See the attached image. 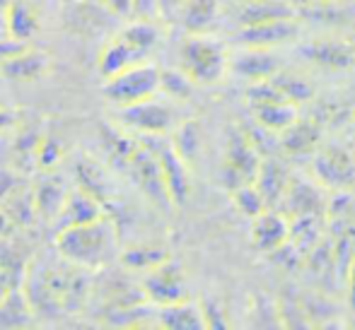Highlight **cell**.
Here are the masks:
<instances>
[{
  "mask_svg": "<svg viewBox=\"0 0 355 330\" xmlns=\"http://www.w3.org/2000/svg\"><path fill=\"white\" fill-rule=\"evenodd\" d=\"M104 214H107V208H104L92 193L83 191V188L78 186L75 191H71V196H68L61 214H58V219L53 222V229L61 232V229H68V227L94 222V219L104 217Z\"/></svg>",
  "mask_w": 355,
  "mask_h": 330,
  "instance_id": "obj_17",
  "label": "cell"
},
{
  "mask_svg": "<svg viewBox=\"0 0 355 330\" xmlns=\"http://www.w3.org/2000/svg\"><path fill=\"white\" fill-rule=\"evenodd\" d=\"M143 292L145 299L155 306H169L187 299V277L179 263L172 258L159 263L157 268L148 270L143 279Z\"/></svg>",
  "mask_w": 355,
  "mask_h": 330,
  "instance_id": "obj_11",
  "label": "cell"
},
{
  "mask_svg": "<svg viewBox=\"0 0 355 330\" xmlns=\"http://www.w3.org/2000/svg\"><path fill=\"white\" fill-rule=\"evenodd\" d=\"M133 17L136 19H157L159 0H133Z\"/></svg>",
  "mask_w": 355,
  "mask_h": 330,
  "instance_id": "obj_38",
  "label": "cell"
},
{
  "mask_svg": "<svg viewBox=\"0 0 355 330\" xmlns=\"http://www.w3.org/2000/svg\"><path fill=\"white\" fill-rule=\"evenodd\" d=\"M191 84L193 80L189 77L184 70H162L159 77V92H164L174 102H184L191 97Z\"/></svg>",
  "mask_w": 355,
  "mask_h": 330,
  "instance_id": "obj_35",
  "label": "cell"
},
{
  "mask_svg": "<svg viewBox=\"0 0 355 330\" xmlns=\"http://www.w3.org/2000/svg\"><path fill=\"white\" fill-rule=\"evenodd\" d=\"M53 244L63 261L85 270H99L116 253V227H114L112 217L104 214L94 222L56 232Z\"/></svg>",
  "mask_w": 355,
  "mask_h": 330,
  "instance_id": "obj_2",
  "label": "cell"
},
{
  "mask_svg": "<svg viewBox=\"0 0 355 330\" xmlns=\"http://www.w3.org/2000/svg\"><path fill=\"white\" fill-rule=\"evenodd\" d=\"M273 84L283 92V97L293 104H300V102H309L314 97V89L302 75H295V73H288V70H281V73L273 75Z\"/></svg>",
  "mask_w": 355,
  "mask_h": 330,
  "instance_id": "obj_33",
  "label": "cell"
},
{
  "mask_svg": "<svg viewBox=\"0 0 355 330\" xmlns=\"http://www.w3.org/2000/svg\"><path fill=\"white\" fill-rule=\"evenodd\" d=\"M182 70L198 84H215L230 70V56L225 46L206 34H189L182 44Z\"/></svg>",
  "mask_w": 355,
  "mask_h": 330,
  "instance_id": "obj_4",
  "label": "cell"
},
{
  "mask_svg": "<svg viewBox=\"0 0 355 330\" xmlns=\"http://www.w3.org/2000/svg\"><path fill=\"white\" fill-rule=\"evenodd\" d=\"M230 70L249 82H261L271 80L276 73H281V58L276 56L273 48H249L239 51L234 58H230Z\"/></svg>",
  "mask_w": 355,
  "mask_h": 330,
  "instance_id": "obj_14",
  "label": "cell"
},
{
  "mask_svg": "<svg viewBox=\"0 0 355 330\" xmlns=\"http://www.w3.org/2000/svg\"><path fill=\"white\" fill-rule=\"evenodd\" d=\"M119 261L126 270H136V273H148V270L157 268L159 263L169 261L167 248L159 246H150V244H138V246H131L119 256Z\"/></svg>",
  "mask_w": 355,
  "mask_h": 330,
  "instance_id": "obj_30",
  "label": "cell"
},
{
  "mask_svg": "<svg viewBox=\"0 0 355 330\" xmlns=\"http://www.w3.org/2000/svg\"><path fill=\"white\" fill-rule=\"evenodd\" d=\"M232 198H234V205L237 210L244 214V217H259L263 210H268V203L266 198L261 196V191L257 188V183H247V186L237 188L232 191Z\"/></svg>",
  "mask_w": 355,
  "mask_h": 330,
  "instance_id": "obj_34",
  "label": "cell"
},
{
  "mask_svg": "<svg viewBox=\"0 0 355 330\" xmlns=\"http://www.w3.org/2000/svg\"><path fill=\"white\" fill-rule=\"evenodd\" d=\"M138 145L141 143H136V138H131V135L126 133V128L102 126V147L114 167L126 172L128 162H131V157L136 154Z\"/></svg>",
  "mask_w": 355,
  "mask_h": 330,
  "instance_id": "obj_26",
  "label": "cell"
},
{
  "mask_svg": "<svg viewBox=\"0 0 355 330\" xmlns=\"http://www.w3.org/2000/svg\"><path fill=\"white\" fill-rule=\"evenodd\" d=\"M27 48V44L24 42H17V39L8 37V39H0V63L8 61L10 56H15V53L24 51Z\"/></svg>",
  "mask_w": 355,
  "mask_h": 330,
  "instance_id": "obj_39",
  "label": "cell"
},
{
  "mask_svg": "<svg viewBox=\"0 0 355 330\" xmlns=\"http://www.w3.org/2000/svg\"><path fill=\"white\" fill-rule=\"evenodd\" d=\"M172 145L189 164L201 152V128L196 121H184L172 131Z\"/></svg>",
  "mask_w": 355,
  "mask_h": 330,
  "instance_id": "obj_32",
  "label": "cell"
},
{
  "mask_svg": "<svg viewBox=\"0 0 355 330\" xmlns=\"http://www.w3.org/2000/svg\"><path fill=\"white\" fill-rule=\"evenodd\" d=\"M116 121L126 131H136L143 138H157V135H169L179 126L177 113L169 104L157 102V99H145V102L131 104V107L116 109Z\"/></svg>",
  "mask_w": 355,
  "mask_h": 330,
  "instance_id": "obj_7",
  "label": "cell"
},
{
  "mask_svg": "<svg viewBox=\"0 0 355 330\" xmlns=\"http://www.w3.org/2000/svg\"><path fill=\"white\" fill-rule=\"evenodd\" d=\"M290 241V219L288 214L276 212L273 208L263 210L259 217H254L252 224V246L257 251L273 256L278 248H283Z\"/></svg>",
  "mask_w": 355,
  "mask_h": 330,
  "instance_id": "obj_13",
  "label": "cell"
},
{
  "mask_svg": "<svg viewBox=\"0 0 355 330\" xmlns=\"http://www.w3.org/2000/svg\"><path fill=\"white\" fill-rule=\"evenodd\" d=\"M46 174V172H44ZM34 208H37V217H42L44 222L53 224L61 214L63 205H66L71 188L66 186L61 176H42L34 183Z\"/></svg>",
  "mask_w": 355,
  "mask_h": 330,
  "instance_id": "obj_18",
  "label": "cell"
},
{
  "mask_svg": "<svg viewBox=\"0 0 355 330\" xmlns=\"http://www.w3.org/2000/svg\"><path fill=\"white\" fill-rule=\"evenodd\" d=\"M10 37V29H8V15L5 10H0V39H8Z\"/></svg>",
  "mask_w": 355,
  "mask_h": 330,
  "instance_id": "obj_46",
  "label": "cell"
},
{
  "mask_svg": "<svg viewBox=\"0 0 355 330\" xmlns=\"http://www.w3.org/2000/svg\"><path fill=\"white\" fill-rule=\"evenodd\" d=\"M51 66L53 61L49 53L37 51V48H24L0 63V77L12 80V82H37V80L46 77Z\"/></svg>",
  "mask_w": 355,
  "mask_h": 330,
  "instance_id": "obj_15",
  "label": "cell"
},
{
  "mask_svg": "<svg viewBox=\"0 0 355 330\" xmlns=\"http://www.w3.org/2000/svg\"><path fill=\"white\" fill-rule=\"evenodd\" d=\"M314 181L331 191H348L355 183V154L341 145L319 149L312 162Z\"/></svg>",
  "mask_w": 355,
  "mask_h": 330,
  "instance_id": "obj_10",
  "label": "cell"
},
{
  "mask_svg": "<svg viewBox=\"0 0 355 330\" xmlns=\"http://www.w3.org/2000/svg\"><path fill=\"white\" fill-rule=\"evenodd\" d=\"M317 183V181H314ZM312 181H304V178H293L285 191L283 205H285V212L290 217H307V214H319L324 217L327 214V200L322 198V193L317 191Z\"/></svg>",
  "mask_w": 355,
  "mask_h": 330,
  "instance_id": "obj_19",
  "label": "cell"
},
{
  "mask_svg": "<svg viewBox=\"0 0 355 330\" xmlns=\"http://www.w3.org/2000/svg\"><path fill=\"white\" fill-rule=\"evenodd\" d=\"M8 15V29L10 37L17 39V42L27 44L34 34L39 32V17L32 8H29L27 0H10V5L5 8Z\"/></svg>",
  "mask_w": 355,
  "mask_h": 330,
  "instance_id": "obj_28",
  "label": "cell"
},
{
  "mask_svg": "<svg viewBox=\"0 0 355 330\" xmlns=\"http://www.w3.org/2000/svg\"><path fill=\"white\" fill-rule=\"evenodd\" d=\"M300 17L297 5L288 3V0H244L242 10H239V24L249 27V24H261V22H276V19H290Z\"/></svg>",
  "mask_w": 355,
  "mask_h": 330,
  "instance_id": "obj_20",
  "label": "cell"
},
{
  "mask_svg": "<svg viewBox=\"0 0 355 330\" xmlns=\"http://www.w3.org/2000/svg\"><path fill=\"white\" fill-rule=\"evenodd\" d=\"M34 306L29 304L22 284L12 287L0 299V328H27L34 326Z\"/></svg>",
  "mask_w": 355,
  "mask_h": 330,
  "instance_id": "obj_22",
  "label": "cell"
},
{
  "mask_svg": "<svg viewBox=\"0 0 355 330\" xmlns=\"http://www.w3.org/2000/svg\"><path fill=\"white\" fill-rule=\"evenodd\" d=\"M61 154L63 152H61V145H58V140L44 135L42 145H39V152H37V169H39V172H51V169L61 162Z\"/></svg>",
  "mask_w": 355,
  "mask_h": 330,
  "instance_id": "obj_36",
  "label": "cell"
},
{
  "mask_svg": "<svg viewBox=\"0 0 355 330\" xmlns=\"http://www.w3.org/2000/svg\"><path fill=\"white\" fill-rule=\"evenodd\" d=\"M319 138H322V128L312 118H297L293 126H288L281 133V147L288 154H309L314 152Z\"/></svg>",
  "mask_w": 355,
  "mask_h": 330,
  "instance_id": "obj_24",
  "label": "cell"
},
{
  "mask_svg": "<svg viewBox=\"0 0 355 330\" xmlns=\"http://www.w3.org/2000/svg\"><path fill=\"white\" fill-rule=\"evenodd\" d=\"M157 326L169 330H206V318H203L201 304H193L189 299L169 306H159Z\"/></svg>",
  "mask_w": 355,
  "mask_h": 330,
  "instance_id": "obj_21",
  "label": "cell"
},
{
  "mask_svg": "<svg viewBox=\"0 0 355 330\" xmlns=\"http://www.w3.org/2000/svg\"><path fill=\"white\" fill-rule=\"evenodd\" d=\"M145 145L153 147V152L157 154L159 167H162V176L167 183V193L172 198V205L182 208L187 205L189 196H191V174H189V162L182 154L174 149L172 140H167V135H157V138H143Z\"/></svg>",
  "mask_w": 355,
  "mask_h": 330,
  "instance_id": "obj_8",
  "label": "cell"
},
{
  "mask_svg": "<svg viewBox=\"0 0 355 330\" xmlns=\"http://www.w3.org/2000/svg\"><path fill=\"white\" fill-rule=\"evenodd\" d=\"M290 181H293V178H290L288 169H285L278 159H263L261 169H259V176L254 183H257V188L261 191V196L266 198L268 208H273L276 203H283Z\"/></svg>",
  "mask_w": 355,
  "mask_h": 330,
  "instance_id": "obj_23",
  "label": "cell"
},
{
  "mask_svg": "<svg viewBox=\"0 0 355 330\" xmlns=\"http://www.w3.org/2000/svg\"><path fill=\"white\" fill-rule=\"evenodd\" d=\"M218 5L220 0H184L182 8V22L189 34H206L218 17Z\"/></svg>",
  "mask_w": 355,
  "mask_h": 330,
  "instance_id": "obj_29",
  "label": "cell"
},
{
  "mask_svg": "<svg viewBox=\"0 0 355 330\" xmlns=\"http://www.w3.org/2000/svg\"><path fill=\"white\" fill-rule=\"evenodd\" d=\"M203 318H206V328H230V321L225 318L223 306L213 299H203L201 302Z\"/></svg>",
  "mask_w": 355,
  "mask_h": 330,
  "instance_id": "obj_37",
  "label": "cell"
},
{
  "mask_svg": "<svg viewBox=\"0 0 355 330\" xmlns=\"http://www.w3.org/2000/svg\"><path fill=\"white\" fill-rule=\"evenodd\" d=\"M75 174H78V186L83 188V191L92 193V196L107 208L109 198L114 196V186H112L109 174L104 172L97 162H92V159H87V157L80 159L78 167H75Z\"/></svg>",
  "mask_w": 355,
  "mask_h": 330,
  "instance_id": "obj_25",
  "label": "cell"
},
{
  "mask_svg": "<svg viewBox=\"0 0 355 330\" xmlns=\"http://www.w3.org/2000/svg\"><path fill=\"white\" fill-rule=\"evenodd\" d=\"M0 80H3V77H0Z\"/></svg>",
  "mask_w": 355,
  "mask_h": 330,
  "instance_id": "obj_47",
  "label": "cell"
},
{
  "mask_svg": "<svg viewBox=\"0 0 355 330\" xmlns=\"http://www.w3.org/2000/svg\"><path fill=\"white\" fill-rule=\"evenodd\" d=\"M300 37V17L276 19V22H261L239 27L237 42L249 48H276L293 44Z\"/></svg>",
  "mask_w": 355,
  "mask_h": 330,
  "instance_id": "obj_12",
  "label": "cell"
},
{
  "mask_svg": "<svg viewBox=\"0 0 355 330\" xmlns=\"http://www.w3.org/2000/svg\"><path fill=\"white\" fill-rule=\"evenodd\" d=\"M346 284H348V306L355 311V261L351 263L346 273Z\"/></svg>",
  "mask_w": 355,
  "mask_h": 330,
  "instance_id": "obj_43",
  "label": "cell"
},
{
  "mask_svg": "<svg viewBox=\"0 0 355 330\" xmlns=\"http://www.w3.org/2000/svg\"><path fill=\"white\" fill-rule=\"evenodd\" d=\"M42 140H44V133L34 126L19 128L17 131V138H15V157H17V167L22 169L24 174L37 169V152H39Z\"/></svg>",
  "mask_w": 355,
  "mask_h": 330,
  "instance_id": "obj_31",
  "label": "cell"
},
{
  "mask_svg": "<svg viewBox=\"0 0 355 330\" xmlns=\"http://www.w3.org/2000/svg\"><path fill=\"white\" fill-rule=\"evenodd\" d=\"M104 5H107L114 15H119V17L133 15V0H104Z\"/></svg>",
  "mask_w": 355,
  "mask_h": 330,
  "instance_id": "obj_41",
  "label": "cell"
},
{
  "mask_svg": "<svg viewBox=\"0 0 355 330\" xmlns=\"http://www.w3.org/2000/svg\"><path fill=\"white\" fill-rule=\"evenodd\" d=\"M309 63L327 70H348L355 66V46L341 39H317L300 48Z\"/></svg>",
  "mask_w": 355,
  "mask_h": 330,
  "instance_id": "obj_16",
  "label": "cell"
},
{
  "mask_svg": "<svg viewBox=\"0 0 355 330\" xmlns=\"http://www.w3.org/2000/svg\"><path fill=\"white\" fill-rule=\"evenodd\" d=\"M15 126H17V113H15L12 109L0 107V135L15 131Z\"/></svg>",
  "mask_w": 355,
  "mask_h": 330,
  "instance_id": "obj_40",
  "label": "cell"
},
{
  "mask_svg": "<svg viewBox=\"0 0 355 330\" xmlns=\"http://www.w3.org/2000/svg\"><path fill=\"white\" fill-rule=\"evenodd\" d=\"M252 111H254V118H257V126H261L263 131H268V133H278V135L300 118L297 104L288 102V99L266 104V107H257V109H252Z\"/></svg>",
  "mask_w": 355,
  "mask_h": 330,
  "instance_id": "obj_27",
  "label": "cell"
},
{
  "mask_svg": "<svg viewBox=\"0 0 355 330\" xmlns=\"http://www.w3.org/2000/svg\"><path fill=\"white\" fill-rule=\"evenodd\" d=\"M261 152H259L257 143L242 131H230L227 145H225V159L220 176H223L225 188L237 191V188L254 183L261 169Z\"/></svg>",
  "mask_w": 355,
  "mask_h": 330,
  "instance_id": "obj_6",
  "label": "cell"
},
{
  "mask_svg": "<svg viewBox=\"0 0 355 330\" xmlns=\"http://www.w3.org/2000/svg\"><path fill=\"white\" fill-rule=\"evenodd\" d=\"M295 5H331V3H353V0H293Z\"/></svg>",
  "mask_w": 355,
  "mask_h": 330,
  "instance_id": "obj_45",
  "label": "cell"
},
{
  "mask_svg": "<svg viewBox=\"0 0 355 330\" xmlns=\"http://www.w3.org/2000/svg\"><path fill=\"white\" fill-rule=\"evenodd\" d=\"M184 0H159V17H169L174 12H182Z\"/></svg>",
  "mask_w": 355,
  "mask_h": 330,
  "instance_id": "obj_42",
  "label": "cell"
},
{
  "mask_svg": "<svg viewBox=\"0 0 355 330\" xmlns=\"http://www.w3.org/2000/svg\"><path fill=\"white\" fill-rule=\"evenodd\" d=\"M159 77H162V70L157 66L148 61L136 63L114 77L104 80V97L116 109L131 107V104L153 99L159 92Z\"/></svg>",
  "mask_w": 355,
  "mask_h": 330,
  "instance_id": "obj_5",
  "label": "cell"
},
{
  "mask_svg": "<svg viewBox=\"0 0 355 330\" xmlns=\"http://www.w3.org/2000/svg\"><path fill=\"white\" fill-rule=\"evenodd\" d=\"M126 174L145 193V198L153 200L157 208H172V198H169V193H167V183H164L159 159H157V154L153 152V147L145 145L143 140H141V145H138L136 154L131 157V162H128Z\"/></svg>",
  "mask_w": 355,
  "mask_h": 330,
  "instance_id": "obj_9",
  "label": "cell"
},
{
  "mask_svg": "<svg viewBox=\"0 0 355 330\" xmlns=\"http://www.w3.org/2000/svg\"><path fill=\"white\" fill-rule=\"evenodd\" d=\"M83 270L85 268H78L73 263H29L22 279V289L34 311L42 316H53L61 311H80L89 297V279L85 277Z\"/></svg>",
  "mask_w": 355,
  "mask_h": 330,
  "instance_id": "obj_1",
  "label": "cell"
},
{
  "mask_svg": "<svg viewBox=\"0 0 355 330\" xmlns=\"http://www.w3.org/2000/svg\"><path fill=\"white\" fill-rule=\"evenodd\" d=\"M15 227V222L10 219V214L5 212L3 208H0V239H5L10 234V229Z\"/></svg>",
  "mask_w": 355,
  "mask_h": 330,
  "instance_id": "obj_44",
  "label": "cell"
},
{
  "mask_svg": "<svg viewBox=\"0 0 355 330\" xmlns=\"http://www.w3.org/2000/svg\"><path fill=\"white\" fill-rule=\"evenodd\" d=\"M157 44H159V29L155 24V19H136L126 29H121L99 51V61H97L99 75L104 80H109L121 73V70L136 66V63H143L150 56V51H155Z\"/></svg>",
  "mask_w": 355,
  "mask_h": 330,
  "instance_id": "obj_3",
  "label": "cell"
}]
</instances>
